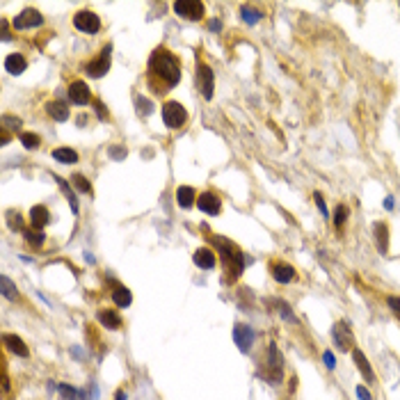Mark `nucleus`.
I'll return each instance as SVG.
<instances>
[{
  "label": "nucleus",
  "mask_w": 400,
  "mask_h": 400,
  "mask_svg": "<svg viewBox=\"0 0 400 400\" xmlns=\"http://www.w3.org/2000/svg\"><path fill=\"white\" fill-rule=\"evenodd\" d=\"M345 220H348V208H345V204H339V206L334 208V226L341 229V226L345 224Z\"/></svg>",
  "instance_id": "32"
},
{
  "label": "nucleus",
  "mask_w": 400,
  "mask_h": 400,
  "mask_svg": "<svg viewBox=\"0 0 400 400\" xmlns=\"http://www.w3.org/2000/svg\"><path fill=\"white\" fill-rule=\"evenodd\" d=\"M110 60H112V46H106L96 60L85 66V71H87L92 78H103V76L110 71Z\"/></svg>",
  "instance_id": "8"
},
{
  "label": "nucleus",
  "mask_w": 400,
  "mask_h": 400,
  "mask_svg": "<svg viewBox=\"0 0 400 400\" xmlns=\"http://www.w3.org/2000/svg\"><path fill=\"white\" fill-rule=\"evenodd\" d=\"M313 199H316L318 211H320L325 217H329V211H327V204H325V199H322V194L320 192H313Z\"/></svg>",
  "instance_id": "37"
},
{
  "label": "nucleus",
  "mask_w": 400,
  "mask_h": 400,
  "mask_svg": "<svg viewBox=\"0 0 400 400\" xmlns=\"http://www.w3.org/2000/svg\"><path fill=\"white\" fill-rule=\"evenodd\" d=\"M386 304H389V309L393 311V316L400 320V297H395V295H389V297H386Z\"/></svg>",
  "instance_id": "36"
},
{
  "label": "nucleus",
  "mask_w": 400,
  "mask_h": 400,
  "mask_svg": "<svg viewBox=\"0 0 400 400\" xmlns=\"http://www.w3.org/2000/svg\"><path fill=\"white\" fill-rule=\"evenodd\" d=\"M373 234H375V243L380 254H389V226H386V222H375Z\"/></svg>",
  "instance_id": "18"
},
{
  "label": "nucleus",
  "mask_w": 400,
  "mask_h": 400,
  "mask_svg": "<svg viewBox=\"0 0 400 400\" xmlns=\"http://www.w3.org/2000/svg\"><path fill=\"white\" fill-rule=\"evenodd\" d=\"M272 307H277V313H279L281 318H284L286 322H297V318H295V313L290 311V307L286 302H281V299H272Z\"/></svg>",
  "instance_id": "27"
},
{
  "label": "nucleus",
  "mask_w": 400,
  "mask_h": 400,
  "mask_svg": "<svg viewBox=\"0 0 400 400\" xmlns=\"http://www.w3.org/2000/svg\"><path fill=\"white\" fill-rule=\"evenodd\" d=\"M44 23V16L37 10H23L21 14L14 16V28L16 30H30V28H39Z\"/></svg>",
  "instance_id": "11"
},
{
  "label": "nucleus",
  "mask_w": 400,
  "mask_h": 400,
  "mask_svg": "<svg viewBox=\"0 0 400 400\" xmlns=\"http://www.w3.org/2000/svg\"><path fill=\"white\" fill-rule=\"evenodd\" d=\"M384 208H386V211H391V208H393V197H386V202H384Z\"/></svg>",
  "instance_id": "45"
},
{
  "label": "nucleus",
  "mask_w": 400,
  "mask_h": 400,
  "mask_svg": "<svg viewBox=\"0 0 400 400\" xmlns=\"http://www.w3.org/2000/svg\"><path fill=\"white\" fill-rule=\"evenodd\" d=\"M197 206H199V211L208 213V215H217V213L222 211V202H220V197H217V194H213V192H204V194H199Z\"/></svg>",
  "instance_id": "13"
},
{
  "label": "nucleus",
  "mask_w": 400,
  "mask_h": 400,
  "mask_svg": "<svg viewBox=\"0 0 400 400\" xmlns=\"http://www.w3.org/2000/svg\"><path fill=\"white\" fill-rule=\"evenodd\" d=\"M322 361H325V366L329 368V371H334V368H336L334 352H329V350H325V352H322Z\"/></svg>",
  "instance_id": "38"
},
{
  "label": "nucleus",
  "mask_w": 400,
  "mask_h": 400,
  "mask_svg": "<svg viewBox=\"0 0 400 400\" xmlns=\"http://www.w3.org/2000/svg\"><path fill=\"white\" fill-rule=\"evenodd\" d=\"M74 25H76V30H80V32L96 35L98 30H101V19H98L94 12L85 10V12H78V14L74 16Z\"/></svg>",
  "instance_id": "7"
},
{
  "label": "nucleus",
  "mask_w": 400,
  "mask_h": 400,
  "mask_svg": "<svg viewBox=\"0 0 400 400\" xmlns=\"http://www.w3.org/2000/svg\"><path fill=\"white\" fill-rule=\"evenodd\" d=\"M234 341L238 345L240 352H249L254 345V329L245 322H236L234 325Z\"/></svg>",
  "instance_id": "10"
},
{
  "label": "nucleus",
  "mask_w": 400,
  "mask_h": 400,
  "mask_svg": "<svg viewBox=\"0 0 400 400\" xmlns=\"http://www.w3.org/2000/svg\"><path fill=\"white\" fill-rule=\"evenodd\" d=\"M69 98H71V103H76V106H87L89 98H92V94H89V87L83 83V80H76V83H71V87H69Z\"/></svg>",
  "instance_id": "14"
},
{
  "label": "nucleus",
  "mask_w": 400,
  "mask_h": 400,
  "mask_svg": "<svg viewBox=\"0 0 400 400\" xmlns=\"http://www.w3.org/2000/svg\"><path fill=\"white\" fill-rule=\"evenodd\" d=\"M48 222H51V213H48V208L46 206H32V211H30V224H32L37 231H42Z\"/></svg>",
  "instance_id": "20"
},
{
  "label": "nucleus",
  "mask_w": 400,
  "mask_h": 400,
  "mask_svg": "<svg viewBox=\"0 0 400 400\" xmlns=\"http://www.w3.org/2000/svg\"><path fill=\"white\" fill-rule=\"evenodd\" d=\"M115 400H126V391H124V389L117 391V393H115Z\"/></svg>",
  "instance_id": "43"
},
{
  "label": "nucleus",
  "mask_w": 400,
  "mask_h": 400,
  "mask_svg": "<svg viewBox=\"0 0 400 400\" xmlns=\"http://www.w3.org/2000/svg\"><path fill=\"white\" fill-rule=\"evenodd\" d=\"M96 112H98V117H101V119H106V110H103V103H98V101H96Z\"/></svg>",
  "instance_id": "42"
},
{
  "label": "nucleus",
  "mask_w": 400,
  "mask_h": 400,
  "mask_svg": "<svg viewBox=\"0 0 400 400\" xmlns=\"http://www.w3.org/2000/svg\"><path fill=\"white\" fill-rule=\"evenodd\" d=\"M53 158H55L57 162H64V165H74V162H78V153L74 151V149H53Z\"/></svg>",
  "instance_id": "25"
},
{
  "label": "nucleus",
  "mask_w": 400,
  "mask_h": 400,
  "mask_svg": "<svg viewBox=\"0 0 400 400\" xmlns=\"http://www.w3.org/2000/svg\"><path fill=\"white\" fill-rule=\"evenodd\" d=\"M55 389H57V393H60L62 400H76L78 398V391L69 384H55Z\"/></svg>",
  "instance_id": "33"
},
{
  "label": "nucleus",
  "mask_w": 400,
  "mask_h": 400,
  "mask_svg": "<svg viewBox=\"0 0 400 400\" xmlns=\"http://www.w3.org/2000/svg\"><path fill=\"white\" fill-rule=\"evenodd\" d=\"M96 318L103 327H108V329H112V331L121 329V318H119V313L112 311V309H103V311H98Z\"/></svg>",
  "instance_id": "21"
},
{
  "label": "nucleus",
  "mask_w": 400,
  "mask_h": 400,
  "mask_svg": "<svg viewBox=\"0 0 400 400\" xmlns=\"http://www.w3.org/2000/svg\"><path fill=\"white\" fill-rule=\"evenodd\" d=\"M19 140L25 149H37L39 147V135H35V133H21Z\"/></svg>",
  "instance_id": "34"
},
{
  "label": "nucleus",
  "mask_w": 400,
  "mask_h": 400,
  "mask_svg": "<svg viewBox=\"0 0 400 400\" xmlns=\"http://www.w3.org/2000/svg\"><path fill=\"white\" fill-rule=\"evenodd\" d=\"M270 275L277 284H290V281L297 277V272H295V268L288 265V263L275 261V263H270Z\"/></svg>",
  "instance_id": "12"
},
{
  "label": "nucleus",
  "mask_w": 400,
  "mask_h": 400,
  "mask_svg": "<svg viewBox=\"0 0 400 400\" xmlns=\"http://www.w3.org/2000/svg\"><path fill=\"white\" fill-rule=\"evenodd\" d=\"M174 12L188 21H199L204 16V3H199V0H176Z\"/></svg>",
  "instance_id": "9"
},
{
  "label": "nucleus",
  "mask_w": 400,
  "mask_h": 400,
  "mask_svg": "<svg viewBox=\"0 0 400 400\" xmlns=\"http://www.w3.org/2000/svg\"><path fill=\"white\" fill-rule=\"evenodd\" d=\"M240 16H243V21L247 25H254V23H258V21H261V12L254 10L252 5H243V7H240Z\"/></svg>",
  "instance_id": "28"
},
{
  "label": "nucleus",
  "mask_w": 400,
  "mask_h": 400,
  "mask_svg": "<svg viewBox=\"0 0 400 400\" xmlns=\"http://www.w3.org/2000/svg\"><path fill=\"white\" fill-rule=\"evenodd\" d=\"M46 110H48V115H51L55 121H66V119H69V108H66V103H62V101H51L46 106Z\"/></svg>",
  "instance_id": "23"
},
{
  "label": "nucleus",
  "mask_w": 400,
  "mask_h": 400,
  "mask_svg": "<svg viewBox=\"0 0 400 400\" xmlns=\"http://www.w3.org/2000/svg\"><path fill=\"white\" fill-rule=\"evenodd\" d=\"M135 106H138V115L140 117H149L153 112V103L144 96H135Z\"/></svg>",
  "instance_id": "31"
},
{
  "label": "nucleus",
  "mask_w": 400,
  "mask_h": 400,
  "mask_svg": "<svg viewBox=\"0 0 400 400\" xmlns=\"http://www.w3.org/2000/svg\"><path fill=\"white\" fill-rule=\"evenodd\" d=\"M71 183H74V188L78 190V192H83V194H92V185H89V181L85 179L83 174H74V176H71Z\"/></svg>",
  "instance_id": "30"
},
{
  "label": "nucleus",
  "mask_w": 400,
  "mask_h": 400,
  "mask_svg": "<svg viewBox=\"0 0 400 400\" xmlns=\"http://www.w3.org/2000/svg\"><path fill=\"white\" fill-rule=\"evenodd\" d=\"M53 179L57 181V183H60V188H62V192L66 194V202H69V206H71V211L74 213H78V199H76V192L74 190H71V185L66 183L64 179H60V176H53Z\"/></svg>",
  "instance_id": "26"
},
{
  "label": "nucleus",
  "mask_w": 400,
  "mask_h": 400,
  "mask_svg": "<svg viewBox=\"0 0 400 400\" xmlns=\"http://www.w3.org/2000/svg\"><path fill=\"white\" fill-rule=\"evenodd\" d=\"M3 42H10V32H7V21H3Z\"/></svg>",
  "instance_id": "41"
},
{
  "label": "nucleus",
  "mask_w": 400,
  "mask_h": 400,
  "mask_svg": "<svg viewBox=\"0 0 400 400\" xmlns=\"http://www.w3.org/2000/svg\"><path fill=\"white\" fill-rule=\"evenodd\" d=\"M265 368H268V382H270V384H279V382L284 380V357H281L279 348H277L275 343L268 345Z\"/></svg>",
  "instance_id": "3"
},
{
  "label": "nucleus",
  "mask_w": 400,
  "mask_h": 400,
  "mask_svg": "<svg viewBox=\"0 0 400 400\" xmlns=\"http://www.w3.org/2000/svg\"><path fill=\"white\" fill-rule=\"evenodd\" d=\"M149 71H151V76H156V78H162V83H165L167 87H174L181 80L179 60H176L170 51H165V48H158L151 55V60H149Z\"/></svg>",
  "instance_id": "1"
},
{
  "label": "nucleus",
  "mask_w": 400,
  "mask_h": 400,
  "mask_svg": "<svg viewBox=\"0 0 400 400\" xmlns=\"http://www.w3.org/2000/svg\"><path fill=\"white\" fill-rule=\"evenodd\" d=\"M108 153H110V158H115V160L126 158V149H121V147H110V149H108Z\"/></svg>",
  "instance_id": "39"
},
{
  "label": "nucleus",
  "mask_w": 400,
  "mask_h": 400,
  "mask_svg": "<svg viewBox=\"0 0 400 400\" xmlns=\"http://www.w3.org/2000/svg\"><path fill=\"white\" fill-rule=\"evenodd\" d=\"M194 78H197V89L202 92V96L206 98V101H211L213 89H215V74H213V69L208 64H204V62H199Z\"/></svg>",
  "instance_id": "6"
},
{
  "label": "nucleus",
  "mask_w": 400,
  "mask_h": 400,
  "mask_svg": "<svg viewBox=\"0 0 400 400\" xmlns=\"http://www.w3.org/2000/svg\"><path fill=\"white\" fill-rule=\"evenodd\" d=\"M208 28H211V30H220L222 23H220V21H211V23H208Z\"/></svg>",
  "instance_id": "44"
},
{
  "label": "nucleus",
  "mask_w": 400,
  "mask_h": 400,
  "mask_svg": "<svg viewBox=\"0 0 400 400\" xmlns=\"http://www.w3.org/2000/svg\"><path fill=\"white\" fill-rule=\"evenodd\" d=\"M185 119H188V112H185V108L181 106V103L170 101L162 106V121H165L167 128H172V130L181 128V126L185 124Z\"/></svg>",
  "instance_id": "5"
},
{
  "label": "nucleus",
  "mask_w": 400,
  "mask_h": 400,
  "mask_svg": "<svg viewBox=\"0 0 400 400\" xmlns=\"http://www.w3.org/2000/svg\"><path fill=\"white\" fill-rule=\"evenodd\" d=\"M25 238H28V243L35 245V247H42V245H44V234H42V231H37V229H35V231H25Z\"/></svg>",
  "instance_id": "35"
},
{
  "label": "nucleus",
  "mask_w": 400,
  "mask_h": 400,
  "mask_svg": "<svg viewBox=\"0 0 400 400\" xmlns=\"http://www.w3.org/2000/svg\"><path fill=\"white\" fill-rule=\"evenodd\" d=\"M0 284H3V295L7 299H19V288L12 284V279L7 275H0Z\"/></svg>",
  "instance_id": "29"
},
{
  "label": "nucleus",
  "mask_w": 400,
  "mask_h": 400,
  "mask_svg": "<svg viewBox=\"0 0 400 400\" xmlns=\"http://www.w3.org/2000/svg\"><path fill=\"white\" fill-rule=\"evenodd\" d=\"M112 302H115L117 307L126 309L133 302V295H130V290L126 288V286H115V290H112Z\"/></svg>",
  "instance_id": "24"
},
{
  "label": "nucleus",
  "mask_w": 400,
  "mask_h": 400,
  "mask_svg": "<svg viewBox=\"0 0 400 400\" xmlns=\"http://www.w3.org/2000/svg\"><path fill=\"white\" fill-rule=\"evenodd\" d=\"M357 395H359V400H373L371 391H368L363 384H359V386H357Z\"/></svg>",
  "instance_id": "40"
},
{
  "label": "nucleus",
  "mask_w": 400,
  "mask_h": 400,
  "mask_svg": "<svg viewBox=\"0 0 400 400\" xmlns=\"http://www.w3.org/2000/svg\"><path fill=\"white\" fill-rule=\"evenodd\" d=\"M194 199H197V194H194V190L190 188V185H181V188L176 190V204H179L181 208H190L194 204Z\"/></svg>",
  "instance_id": "22"
},
{
  "label": "nucleus",
  "mask_w": 400,
  "mask_h": 400,
  "mask_svg": "<svg viewBox=\"0 0 400 400\" xmlns=\"http://www.w3.org/2000/svg\"><path fill=\"white\" fill-rule=\"evenodd\" d=\"M3 343L10 352H14L16 357H30V350L28 345L23 343V339H19L16 334H3Z\"/></svg>",
  "instance_id": "16"
},
{
  "label": "nucleus",
  "mask_w": 400,
  "mask_h": 400,
  "mask_svg": "<svg viewBox=\"0 0 400 400\" xmlns=\"http://www.w3.org/2000/svg\"><path fill=\"white\" fill-rule=\"evenodd\" d=\"M192 261H194V265L202 268V270H213L215 263H217V256L208 247H202V249H197V252L192 254Z\"/></svg>",
  "instance_id": "17"
},
{
  "label": "nucleus",
  "mask_w": 400,
  "mask_h": 400,
  "mask_svg": "<svg viewBox=\"0 0 400 400\" xmlns=\"http://www.w3.org/2000/svg\"><path fill=\"white\" fill-rule=\"evenodd\" d=\"M213 243L217 245L220 249V258H222V265H224V272L229 275V279H238L245 270V258L243 252L236 247L234 243L224 240L222 236H213Z\"/></svg>",
  "instance_id": "2"
},
{
  "label": "nucleus",
  "mask_w": 400,
  "mask_h": 400,
  "mask_svg": "<svg viewBox=\"0 0 400 400\" xmlns=\"http://www.w3.org/2000/svg\"><path fill=\"white\" fill-rule=\"evenodd\" d=\"M331 339H334V345L341 352H352V350L357 348V345H354V334L345 320L336 322V325L331 327Z\"/></svg>",
  "instance_id": "4"
},
{
  "label": "nucleus",
  "mask_w": 400,
  "mask_h": 400,
  "mask_svg": "<svg viewBox=\"0 0 400 400\" xmlns=\"http://www.w3.org/2000/svg\"><path fill=\"white\" fill-rule=\"evenodd\" d=\"M352 361L357 363V371L366 377V382H375V373H373V368H371V361H368V357L359 348L352 350Z\"/></svg>",
  "instance_id": "15"
},
{
  "label": "nucleus",
  "mask_w": 400,
  "mask_h": 400,
  "mask_svg": "<svg viewBox=\"0 0 400 400\" xmlns=\"http://www.w3.org/2000/svg\"><path fill=\"white\" fill-rule=\"evenodd\" d=\"M5 69L10 71L12 76H21L28 69V62H25V57L21 55V53H12V55L5 57Z\"/></svg>",
  "instance_id": "19"
}]
</instances>
